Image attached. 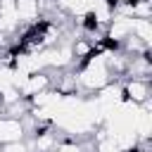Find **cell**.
<instances>
[{
  "label": "cell",
  "instance_id": "cell-5",
  "mask_svg": "<svg viewBox=\"0 0 152 152\" xmlns=\"http://www.w3.org/2000/svg\"><path fill=\"white\" fill-rule=\"evenodd\" d=\"M133 36L142 43L152 45V21L150 19H133Z\"/></svg>",
  "mask_w": 152,
  "mask_h": 152
},
{
  "label": "cell",
  "instance_id": "cell-6",
  "mask_svg": "<svg viewBox=\"0 0 152 152\" xmlns=\"http://www.w3.org/2000/svg\"><path fill=\"white\" fill-rule=\"evenodd\" d=\"M133 19H150L152 17V0H131Z\"/></svg>",
  "mask_w": 152,
  "mask_h": 152
},
{
  "label": "cell",
  "instance_id": "cell-3",
  "mask_svg": "<svg viewBox=\"0 0 152 152\" xmlns=\"http://www.w3.org/2000/svg\"><path fill=\"white\" fill-rule=\"evenodd\" d=\"M24 138H26V131H24L21 119L0 114V145L17 142V140H24Z\"/></svg>",
  "mask_w": 152,
  "mask_h": 152
},
{
  "label": "cell",
  "instance_id": "cell-7",
  "mask_svg": "<svg viewBox=\"0 0 152 152\" xmlns=\"http://www.w3.org/2000/svg\"><path fill=\"white\" fill-rule=\"evenodd\" d=\"M2 152H28V145H26V138L24 140H17V142H7V145H0Z\"/></svg>",
  "mask_w": 152,
  "mask_h": 152
},
{
  "label": "cell",
  "instance_id": "cell-8",
  "mask_svg": "<svg viewBox=\"0 0 152 152\" xmlns=\"http://www.w3.org/2000/svg\"><path fill=\"white\" fill-rule=\"evenodd\" d=\"M0 152H2V150H0Z\"/></svg>",
  "mask_w": 152,
  "mask_h": 152
},
{
  "label": "cell",
  "instance_id": "cell-1",
  "mask_svg": "<svg viewBox=\"0 0 152 152\" xmlns=\"http://www.w3.org/2000/svg\"><path fill=\"white\" fill-rule=\"evenodd\" d=\"M121 95L124 102L140 107L147 100H152V86L147 78H121Z\"/></svg>",
  "mask_w": 152,
  "mask_h": 152
},
{
  "label": "cell",
  "instance_id": "cell-4",
  "mask_svg": "<svg viewBox=\"0 0 152 152\" xmlns=\"http://www.w3.org/2000/svg\"><path fill=\"white\" fill-rule=\"evenodd\" d=\"M14 12L21 26H31L40 19V2L38 0H14Z\"/></svg>",
  "mask_w": 152,
  "mask_h": 152
},
{
  "label": "cell",
  "instance_id": "cell-2",
  "mask_svg": "<svg viewBox=\"0 0 152 152\" xmlns=\"http://www.w3.org/2000/svg\"><path fill=\"white\" fill-rule=\"evenodd\" d=\"M128 36H133V19H131V17H119V14H114L112 21L104 26V38H107L109 43H114V45L121 48V43H124Z\"/></svg>",
  "mask_w": 152,
  "mask_h": 152
}]
</instances>
